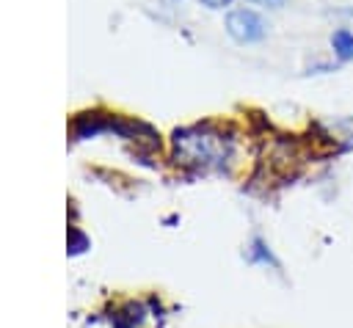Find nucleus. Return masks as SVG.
I'll return each instance as SVG.
<instances>
[{"mask_svg":"<svg viewBox=\"0 0 353 328\" xmlns=\"http://www.w3.org/2000/svg\"><path fill=\"white\" fill-rule=\"evenodd\" d=\"M176 154L182 163L193 165H221L229 157V138L215 132L212 127H190L174 135Z\"/></svg>","mask_w":353,"mask_h":328,"instance_id":"1","label":"nucleus"},{"mask_svg":"<svg viewBox=\"0 0 353 328\" xmlns=\"http://www.w3.org/2000/svg\"><path fill=\"white\" fill-rule=\"evenodd\" d=\"M226 30L234 41L240 44H251V41H259L268 36V25L259 14L248 11V8H237L226 17Z\"/></svg>","mask_w":353,"mask_h":328,"instance_id":"2","label":"nucleus"},{"mask_svg":"<svg viewBox=\"0 0 353 328\" xmlns=\"http://www.w3.org/2000/svg\"><path fill=\"white\" fill-rule=\"evenodd\" d=\"M331 44H334V50H336V55L339 58H353V33L347 30V28H339L334 36H331Z\"/></svg>","mask_w":353,"mask_h":328,"instance_id":"3","label":"nucleus"},{"mask_svg":"<svg viewBox=\"0 0 353 328\" xmlns=\"http://www.w3.org/2000/svg\"><path fill=\"white\" fill-rule=\"evenodd\" d=\"M207 8H223V6H229L232 0H201Z\"/></svg>","mask_w":353,"mask_h":328,"instance_id":"4","label":"nucleus"},{"mask_svg":"<svg viewBox=\"0 0 353 328\" xmlns=\"http://www.w3.org/2000/svg\"><path fill=\"white\" fill-rule=\"evenodd\" d=\"M251 3H259V6H268V8H279V6H284V0H251Z\"/></svg>","mask_w":353,"mask_h":328,"instance_id":"5","label":"nucleus"}]
</instances>
